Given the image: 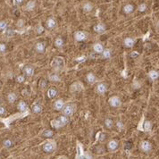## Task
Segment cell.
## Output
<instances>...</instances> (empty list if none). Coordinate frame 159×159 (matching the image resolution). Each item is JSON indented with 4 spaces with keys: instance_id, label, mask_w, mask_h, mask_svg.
Returning <instances> with one entry per match:
<instances>
[{
    "instance_id": "obj_1",
    "label": "cell",
    "mask_w": 159,
    "mask_h": 159,
    "mask_svg": "<svg viewBox=\"0 0 159 159\" xmlns=\"http://www.w3.org/2000/svg\"><path fill=\"white\" fill-rule=\"evenodd\" d=\"M68 123H69V119H68L67 116H60L58 119L53 120L51 122V125L53 126L54 128H55V129H57V128L66 125Z\"/></svg>"
},
{
    "instance_id": "obj_2",
    "label": "cell",
    "mask_w": 159,
    "mask_h": 159,
    "mask_svg": "<svg viewBox=\"0 0 159 159\" xmlns=\"http://www.w3.org/2000/svg\"><path fill=\"white\" fill-rule=\"evenodd\" d=\"M51 66L52 68L55 69L56 71L61 70L62 68H64V60L61 56H57V57H55L52 62H51Z\"/></svg>"
},
{
    "instance_id": "obj_3",
    "label": "cell",
    "mask_w": 159,
    "mask_h": 159,
    "mask_svg": "<svg viewBox=\"0 0 159 159\" xmlns=\"http://www.w3.org/2000/svg\"><path fill=\"white\" fill-rule=\"evenodd\" d=\"M76 159H91V157L88 155L87 153L84 154L82 150V148H81V144L77 145V156H76Z\"/></svg>"
},
{
    "instance_id": "obj_4",
    "label": "cell",
    "mask_w": 159,
    "mask_h": 159,
    "mask_svg": "<svg viewBox=\"0 0 159 159\" xmlns=\"http://www.w3.org/2000/svg\"><path fill=\"white\" fill-rule=\"evenodd\" d=\"M55 149V143L54 142V141H47V142H46L44 145H43V149H44V151H46V152L47 153H50L52 152V151H54Z\"/></svg>"
},
{
    "instance_id": "obj_5",
    "label": "cell",
    "mask_w": 159,
    "mask_h": 159,
    "mask_svg": "<svg viewBox=\"0 0 159 159\" xmlns=\"http://www.w3.org/2000/svg\"><path fill=\"white\" fill-rule=\"evenodd\" d=\"M73 111H74V106L73 105H67V106H64V116H71V115L73 114Z\"/></svg>"
},
{
    "instance_id": "obj_6",
    "label": "cell",
    "mask_w": 159,
    "mask_h": 159,
    "mask_svg": "<svg viewBox=\"0 0 159 159\" xmlns=\"http://www.w3.org/2000/svg\"><path fill=\"white\" fill-rule=\"evenodd\" d=\"M109 104L113 107H118V106H121V100L118 97H112L109 99Z\"/></svg>"
},
{
    "instance_id": "obj_7",
    "label": "cell",
    "mask_w": 159,
    "mask_h": 159,
    "mask_svg": "<svg viewBox=\"0 0 159 159\" xmlns=\"http://www.w3.org/2000/svg\"><path fill=\"white\" fill-rule=\"evenodd\" d=\"M82 89H83V86L81 82H75L70 87V91L71 92H78V91H81Z\"/></svg>"
},
{
    "instance_id": "obj_8",
    "label": "cell",
    "mask_w": 159,
    "mask_h": 159,
    "mask_svg": "<svg viewBox=\"0 0 159 159\" xmlns=\"http://www.w3.org/2000/svg\"><path fill=\"white\" fill-rule=\"evenodd\" d=\"M140 149H142V151H144V152H149L152 149V146H151L150 142L147 141V140H144L140 144Z\"/></svg>"
},
{
    "instance_id": "obj_9",
    "label": "cell",
    "mask_w": 159,
    "mask_h": 159,
    "mask_svg": "<svg viewBox=\"0 0 159 159\" xmlns=\"http://www.w3.org/2000/svg\"><path fill=\"white\" fill-rule=\"evenodd\" d=\"M74 38L77 41H82V40H84V39H86V38H87V34L83 31H77V32H75V34H74Z\"/></svg>"
},
{
    "instance_id": "obj_10",
    "label": "cell",
    "mask_w": 159,
    "mask_h": 159,
    "mask_svg": "<svg viewBox=\"0 0 159 159\" xmlns=\"http://www.w3.org/2000/svg\"><path fill=\"white\" fill-rule=\"evenodd\" d=\"M94 30H95L97 33H103V32H105V30H106V26L103 23H98L94 26Z\"/></svg>"
},
{
    "instance_id": "obj_11",
    "label": "cell",
    "mask_w": 159,
    "mask_h": 159,
    "mask_svg": "<svg viewBox=\"0 0 159 159\" xmlns=\"http://www.w3.org/2000/svg\"><path fill=\"white\" fill-rule=\"evenodd\" d=\"M35 48L38 51V53H43L45 51V48H46V46H45L44 42H38L35 46Z\"/></svg>"
},
{
    "instance_id": "obj_12",
    "label": "cell",
    "mask_w": 159,
    "mask_h": 159,
    "mask_svg": "<svg viewBox=\"0 0 159 159\" xmlns=\"http://www.w3.org/2000/svg\"><path fill=\"white\" fill-rule=\"evenodd\" d=\"M108 149H109V150H111V151H114V150H115V149L118 148V142H117L116 140H111V141H109V143H108Z\"/></svg>"
},
{
    "instance_id": "obj_13",
    "label": "cell",
    "mask_w": 159,
    "mask_h": 159,
    "mask_svg": "<svg viewBox=\"0 0 159 159\" xmlns=\"http://www.w3.org/2000/svg\"><path fill=\"white\" fill-rule=\"evenodd\" d=\"M123 11L125 13H132L134 11V6L132 4H127L123 6Z\"/></svg>"
},
{
    "instance_id": "obj_14",
    "label": "cell",
    "mask_w": 159,
    "mask_h": 159,
    "mask_svg": "<svg viewBox=\"0 0 159 159\" xmlns=\"http://www.w3.org/2000/svg\"><path fill=\"white\" fill-rule=\"evenodd\" d=\"M106 91V86L104 83H100L97 86V92L99 94H103Z\"/></svg>"
},
{
    "instance_id": "obj_15",
    "label": "cell",
    "mask_w": 159,
    "mask_h": 159,
    "mask_svg": "<svg viewBox=\"0 0 159 159\" xmlns=\"http://www.w3.org/2000/svg\"><path fill=\"white\" fill-rule=\"evenodd\" d=\"M46 25H47V28H48V29H54L55 27V25H56V22H55V21L53 18H49L47 21V22H46Z\"/></svg>"
},
{
    "instance_id": "obj_16",
    "label": "cell",
    "mask_w": 159,
    "mask_h": 159,
    "mask_svg": "<svg viewBox=\"0 0 159 159\" xmlns=\"http://www.w3.org/2000/svg\"><path fill=\"white\" fill-rule=\"evenodd\" d=\"M35 6H36V3L34 2V1H29V2L27 3V4H26L25 9L27 11H29V12H30V11L34 10Z\"/></svg>"
},
{
    "instance_id": "obj_17",
    "label": "cell",
    "mask_w": 159,
    "mask_h": 159,
    "mask_svg": "<svg viewBox=\"0 0 159 159\" xmlns=\"http://www.w3.org/2000/svg\"><path fill=\"white\" fill-rule=\"evenodd\" d=\"M56 94H57V90L55 88H50L48 89V91H47V97L49 98H53L56 96Z\"/></svg>"
},
{
    "instance_id": "obj_18",
    "label": "cell",
    "mask_w": 159,
    "mask_h": 159,
    "mask_svg": "<svg viewBox=\"0 0 159 159\" xmlns=\"http://www.w3.org/2000/svg\"><path fill=\"white\" fill-rule=\"evenodd\" d=\"M32 111H33V113H35V114H39V113L42 111V106L38 104V103H36V104H34L33 106H32Z\"/></svg>"
},
{
    "instance_id": "obj_19",
    "label": "cell",
    "mask_w": 159,
    "mask_h": 159,
    "mask_svg": "<svg viewBox=\"0 0 159 159\" xmlns=\"http://www.w3.org/2000/svg\"><path fill=\"white\" fill-rule=\"evenodd\" d=\"M134 43H135V41H134V39L132 38H127L124 39V45H125L127 47H132Z\"/></svg>"
},
{
    "instance_id": "obj_20",
    "label": "cell",
    "mask_w": 159,
    "mask_h": 159,
    "mask_svg": "<svg viewBox=\"0 0 159 159\" xmlns=\"http://www.w3.org/2000/svg\"><path fill=\"white\" fill-rule=\"evenodd\" d=\"M94 51H95L96 53H102L103 52V50H104V47H103V46H102L101 44H99V43H96L95 45H94Z\"/></svg>"
},
{
    "instance_id": "obj_21",
    "label": "cell",
    "mask_w": 159,
    "mask_h": 159,
    "mask_svg": "<svg viewBox=\"0 0 159 159\" xmlns=\"http://www.w3.org/2000/svg\"><path fill=\"white\" fill-rule=\"evenodd\" d=\"M23 71L28 76H32L34 73V68L32 66H26L23 69Z\"/></svg>"
},
{
    "instance_id": "obj_22",
    "label": "cell",
    "mask_w": 159,
    "mask_h": 159,
    "mask_svg": "<svg viewBox=\"0 0 159 159\" xmlns=\"http://www.w3.org/2000/svg\"><path fill=\"white\" fill-rule=\"evenodd\" d=\"M87 81H88V82L89 83H94L96 81V77H95V75L93 74V73H91V72H89V73H88L87 74Z\"/></svg>"
},
{
    "instance_id": "obj_23",
    "label": "cell",
    "mask_w": 159,
    "mask_h": 159,
    "mask_svg": "<svg viewBox=\"0 0 159 159\" xmlns=\"http://www.w3.org/2000/svg\"><path fill=\"white\" fill-rule=\"evenodd\" d=\"M64 105V102L63 100H57V101H55V108L56 110H61L63 108V106Z\"/></svg>"
},
{
    "instance_id": "obj_24",
    "label": "cell",
    "mask_w": 159,
    "mask_h": 159,
    "mask_svg": "<svg viewBox=\"0 0 159 159\" xmlns=\"http://www.w3.org/2000/svg\"><path fill=\"white\" fill-rule=\"evenodd\" d=\"M17 107H18V109H19L20 111H21V112H24V111L27 110V105L25 104V102L23 101H21L18 104V106H17Z\"/></svg>"
},
{
    "instance_id": "obj_25",
    "label": "cell",
    "mask_w": 159,
    "mask_h": 159,
    "mask_svg": "<svg viewBox=\"0 0 159 159\" xmlns=\"http://www.w3.org/2000/svg\"><path fill=\"white\" fill-rule=\"evenodd\" d=\"M92 8H93V5L89 2L85 3L84 5H83V11L84 12H90L92 10Z\"/></svg>"
},
{
    "instance_id": "obj_26",
    "label": "cell",
    "mask_w": 159,
    "mask_h": 159,
    "mask_svg": "<svg viewBox=\"0 0 159 159\" xmlns=\"http://www.w3.org/2000/svg\"><path fill=\"white\" fill-rule=\"evenodd\" d=\"M149 75V77H150L151 80L156 81V80L158 78V72H157V71H150Z\"/></svg>"
},
{
    "instance_id": "obj_27",
    "label": "cell",
    "mask_w": 159,
    "mask_h": 159,
    "mask_svg": "<svg viewBox=\"0 0 159 159\" xmlns=\"http://www.w3.org/2000/svg\"><path fill=\"white\" fill-rule=\"evenodd\" d=\"M17 98V96L15 93H9L8 96H7V99L10 103H13V102L16 100Z\"/></svg>"
},
{
    "instance_id": "obj_28",
    "label": "cell",
    "mask_w": 159,
    "mask_h": 159,
    "mask_svg": "<svg viewBox=\"0 0 159 159\" xmlns=\"http://www.w3.org/2000/svg\"><path fill=\"white\" fill-rule=\"evenodd\" d=\"M151 127H152V125H151L150 122L146 121L144 123H143V129H144V131H146V132H149V131H150Z\"/></svg>"
},
{
    "instance_id": "obj_29",
    "label": "cell",
    "mask_w": 159,
    "mask_h": 159,
    "mask_svg": "<svg viewBox=\"0 0 159 159\" xmlns=\"http://www.w3.org/2000/svg\"><path fill=\"white\" fill-rule=\"evenodd\" d=\"M7 28V23L6 21H0V32L4 31Z\"/></svg>"
},
{
    "instance_id": "obj_30",
    "label": "cell",
    "mask_w": 159,
    "mask_h": 159,
    "mask_svg": "<svg viewBox=\"0 0 159 159\" xmlns=\"http://www.w3.org/2000/svg\"><path fill=\"white\" fill-rule=\"evenodd\" d=\"M55 45L57 47H62L63 45H64V41H63V39L61 38H57L55 41Z\"/></svg>"
},
{
    "instance_id": "obj_31",
    "label": "cell",
    "mask_w": 159,
    "mask_h": 159,
    "mask_svg": "<svg viewBox=\"0 0 159 159\" xmlns=\"http://www.w3.org/2000/svg\"><path fill=\"white\" fill-rule=\"evenodd\" d=\"M103 56H104L106 59L111 57V50L110 49H106V50H103Z\"/></svg>"
},
{
    "instance_id": "obj_32",
    "label": "cell",
    "mask_w": 159,
    "mask_h": 159,
    "mask_svg": "<svg viewBox=\"0 0 159 159\" xmlns=\"http://www.w3.org/2000/svg\"><path fill=\"white\" fill-rule=\"evenodd\" d=\"M49 80H50L51 81H58L60 79H59V76H58L57 74L54 73V74H50V75H49Z\"/></svg>"
},
{
    "instance_id": "obj_33",
    "label": "cell",
    "mask_w": 159,
    "mask_h": 159,
    "mask_svg": "<svg viewBox=\"0 0 159 159\" xmlns=\"http://www.w3.org/2000/svg\"><path fill=\"white\" fill-rule=\"evenodd\" d=\"M146 9H147V4H144V3H143V4H140L138 7V10L140 11V12H145Z\"/></svg>"
},
{
    "instance_id": "obj_34",
    "label": "cell",
    "mask_w": 159,
    "mask_h": 159,
    "mask_svg": "<svg viewBox=\"0 0 159 159\" xmlns=\"http://www.w3.org/2000/svg\"><path fill=\"white\" fill-rule=\"evenodd\" d=\"M53 132H52V131H47H47H45V132H43V133H42V135L43 136H45V137H48V138H49V137H52V136H53Z\"/></svg>"
},
{
    "instance_id": "obj_35",
    "label": "cell",
    "mask_w": 159,
    "mask_h": 159,
    "mask_svg": "<svg viewBox=\"0 0 159 159\" xmlns=\"http://www.w3.org/2000/svg\"><path fill=\"white\" fill-rule=\"evenodd\" d=\"M105 124L107 128H111L113 126V121L111 119H106V122H105Z\"/></svg>"
},
{
    "instance_id": "obj_36",
    "label": "cell",
    "mask_w": 159,
    "mask_h": 159,
    "mask_svg": "<svg viewBox=\"0 0 159 159\" xmlns=\"http://www.w3.org/2000/svg\"><path fill=\"white\" fill-rule=\"evenodd\" d=\"M4 146L5 147V148H9V147L12 146V141H11L10 140H5L4 141Z\"/></svg>"
},
{
    "instance_id": "obj_37",
    "label": "cell",
    "mask_w": 159,
    "mask_h": 159,
    "mask_svg": "<svg viewBox=\"0 0 159 159\" xmlns=\"http://www.w3.org/2000/svg\"><path fill=\"white\" fill-rule=\"evenodd\" d=\"M5 50H6V46H5V44H4V43H0V52L3 53V52H4Z\"/></svg>"
},
{
    "instance_id": "obj_38",
    "label": "cell",
    "mask_w": 159,
    "mask_h": 159,
    "mask_svg": "<svg viewBox=\"0 0 159 159\" xmlns=\"http://www.w3.org/2000/svg\"><path fill=\"white\" fill-rule=\"evenodd\" d=\"M37 32H38V34H41V33H43V31H44V28L42 27V26H40V25H38V27H37Z\"/></svg>"
},
{
    "instance_id": "obj_39",
    "label": "cell",
    "mask_w": 159,
    "mask_h": 159,
    "mask_svg": "<svg viewBox=\"0 0 159 159\" xmlns=\"http://www.w3.org/2000/svg\"><path fill=\"white\" fill-rule=\"evenodd\" d=\"M16 81H17V82H19V83L23 82V81H24V77L22 76V75H20V76H18L16 78Z\"/></svg>"
},
{
    "instance_id": "obj_40",
    "label": "cell",
    "mask_w": 159,
    "mask_h": 159,
    "mask_svg": "<svg viewBox=\"0 0 159 159\" xmlns=\"http://www.w3.org/2000/svg\"><path fill=\"white\" fill-rule=\"evenodd\" d=\"M23 0H13V4L14 5H20V4H22Z\"/></svg>"
},
{
    "instance_id": "obj_41",
    "label": "cell",
    "mask_w": 159,
    "mask_h": 159,
    "mask_svg": "<svg viewBox=\"0 0 159 159\" xmlns=\"http://www.w3.org/2000/svg\"><path fill=\"white\" fill-rule=\"evenodd\" d=\"M46 81H44V80H42V81H40V83H39V86H40L41 89H44V88H46Z\"/></svg>"
},
{
    "instance_id": "obj_42",
    "label": "cell",
    "mask_w": 159,
    "mask_h": 159,
    "mask_svg": "<svg viewBox=\"0 0 159 159\" xmlns=\"http://www.w3.org/2000/svg\"><path fill=\"white\" fill-rule=\"evenodd\" d=\"M4 113H5V108H4V106H0V115H4Z\"/></svg>"
},
{
    "instance_id": "obj_43",
    "label": "cell",
    "mask_w": 159,
    "mask_h": 159,
    "mask_svg": "<svg viewBox=\"0 0 159 159\" xmlns=\"http://www.w3.org/2000/svg\"><path fill=\"white\" fill-rule=\"evenodd\" d=\"M131 56H132V57H137V56H139V53H137L136 51H134V52H132V53L131 54Z\"/></svg>"
},
{
    "instance_id": "obj_44",
    "label": "cell",
    "mask_w": 159,
    "mask_h": 159,
    "mask_svg": "<svg viewBox=\"0 0 159 159\" xmlns=\"http://www.w3.org/2000/svg\"><path fill=\"white\" fill-rule=\"evenodd\" d=\"M22 25H23V21H22V20H20V21H18L17 26H18V27H22Z\"/></svg>"
},
{
    "instance_id": "obj_45",
    "label": "cell",
    "mask_w": 159,
    "mask_h": 159,
    "mask_svg": "<svg viewBox=\"0 0 159 159\" xmlns=\"http://www.w3.org/2000/svg\"><path fill=\"white\" fill-rule=\"evenodd\" d=\"M77 61L78 62H83V61H85V60H86V57H80V58H77Z\"/></svg>"
},
{
    "instance_id": "obj_46",
    "label": "cell",
    "mask_w": 159,
    "mask_h": 159,
    "mask_svg": "<svg viewBox=\"0 0 159 159\" xmlns=\"http://www.w3.org/2000/svg\"><path fill=\"white\" fill-rule=\"evenodd\" d=\"M117 125H118L119 128H123V124H122V123H120V122L117 123Z\"/></svg>"
},
{
    "instance_id": "obj_47",
    "label": "cell",
    "mask_w": 159,
    "mask_h": 159,
    "mask_svg": "<svg viewBox=\"0 0 159 159\" xmlns=\"http://www.w3.org/2000/svg\"><path fill=\"white\" fill-rule=\"evenodd\" d=\"M57 159H67L65 157H59V158H57Z\"/></svg>"
},
{
    "instance_id": "obj_48",
    "label": "cell",
    "mask_w": 159,
    "mask_h": 159,
    "mask_svg": "<svg viewBox=\"0 0 159 159\" xmlns=\"http://www.w3.org/2000/svg\"><path fill=\"white\" fill-rule=\"evenodd\" d=\"M0 87H1V83H0Z\"/></svg>"
}]
</instances>
